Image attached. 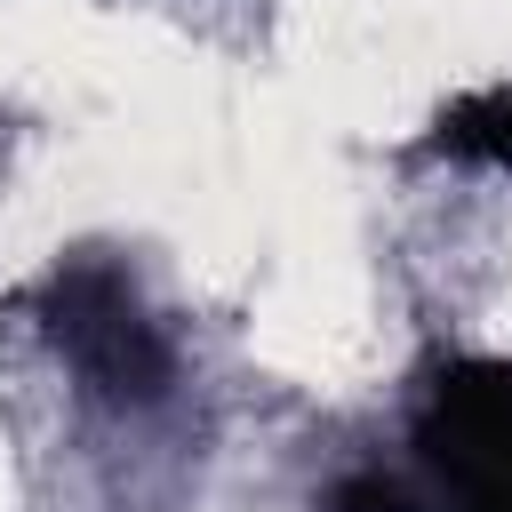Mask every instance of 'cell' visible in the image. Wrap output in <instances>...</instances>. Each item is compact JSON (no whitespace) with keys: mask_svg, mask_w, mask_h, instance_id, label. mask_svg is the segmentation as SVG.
Listing matches in <instances>:
<instances>
[{"mask_svg":"<svg viewBox=\"0 0 512 512\" xmlns=\"http://www.w3.org/2000/svg\"><path fill=\"white\" fill-rule=\"evenodd\" d=\"M48 328H56L64 360H72L96 392H112V400H152V392L168 384V344H160V328L136 312L128 280L104 272V264H72V272L48 280Z\"/></svg>","mask_w":512,"mask_h":512,"instance_id":"cell-1","label":"cell"},{"mask_svg":"<svg viewBox=\"0 0 512 512\" xmlns=\"http://www.w3.org/2000/svg\"><path fill=\"white\" fill-rule=\"evenodd\" d=\"M424 448L448 472L464 512H512V368L480 360V368L440 376Z\"/></svg>","mask_w":512,"mask_h":512,"instance_id":"cell-2","label":"cell"},{"mask_svg":"<svg viewBox=\"0 0 512 512\" xmlns=\"http://www.w3.org/2000/svg\"><path fill=\"white\" fill-rule=\"evenodd\" d=\"M440 144L464 152V160H496L512 168V88H488V96H464L440 112Z\"/></svg>","mask_w":512,"mask_h":512,"instance_id":"cell-3","label":"cell"},{"mask_svg":"<svg viewBox=\"0 0 512 512\" xmlns=\"http://www.w3.org/2000/svg\"><path fill=\"white\" fill-rule=\"evenodd\" d=\"M336 512H416V504H408V488H400V480L360 472V480H344V488H336Z\"/></svg>","mask_w":512,"mask_h":512,"instance_id":"cell-4","label":"cell"}]
</instances>
